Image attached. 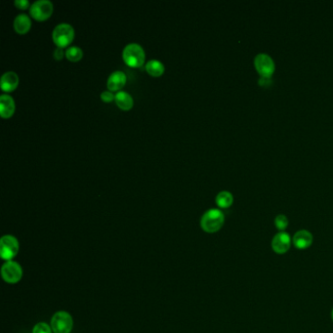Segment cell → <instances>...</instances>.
<instances>
[{"instance_id": "7402d4cb", "label": "cell", "mask_w": 333, "mask_h": 333, "mask_svg": "<svg viewBox=\"0 0 333 333\" xmlns=\"http://www.w3.org/2000/svg\"><path fill=\"white\" fill-rule=\"evenodd\" d=\"M14 4L20 9H25L30 6V1L29 0H15Z\"/></svg>"}, {"instance_id": "44dd1931", "label": "cell", "mask_w": 333, "mask_h": 333, "mask_svg": "<svg viewBox=\"0 0 333 333\" xmlns=\"http://www.w3.org/2000/svg\"><path fill=\"white\" fill-rule=\"evenodd\" d=\"M101 99L103 100L104 102L109 103V102H112L115 100V95L111 90H107L101 94Z\"/></svg>"}, {"instance_id": "2e32d148", "label": "cell", "mask_w": 333, "mask_h": 333, "mask_svg": "<svg viewBox=\"0 0 333 333\" xmlns=\"http://www.w3.org/2000/svg\"><path fill=\"white\" fill-rule=\"evenodd\" d=\"M164 65L160 60L152 59L146 64V70L152 76H160L164 72Z\"/></svg>"}, {"instance_id": "9c48e42d", "label": "cell", "mask_w": 333, "mask_h": 333, "mask_svg": "<svg viewBox=\"0 0 333 333\" xmlns=\"http://www.w3.org/2000/svg\"><path fill=\"white\" fill-rule=\"evenodd\" d=\"M292 244V239L286 232H279L275 235L272 240V249L276 254H286L290 249Z\"/></svg>"}, {"instance_id": "603a6c76", "label": "cell", "mask_w": 333, "mask_h": 333, "mask_svg": "<svg viewBox=\"0 0 333 333\" xmlns=\"http://www.w3.org/2000/svg\"><path fill=\"white\" fill-rule=\"evenodd\" d=\"M64 49L62 48V47H57L56 49H55V51H54V57H55V59H57V60H61V59H63V57H64Z\"/></svg>"}, {"instance_id": "8fae6325", "label": "cell", "mask_w": 333, "mask_h": 333, "mask_svg": "<svg viewBox=\"0 0 333 333\" xmlns=\"http://www.w3.org/2000/svg\"><path fill=\"white\" fill-rule=\"evenodd\" d=\"M126 83V75L121 70H115L112 72L107 81V86L111 91L121 89Z\"/></svg>"}, {"instance_id": "277c9868", "label": "cell", "mask_w": 333, "mask_h": 333, "mask_svg": "<svg viewBox=\"0 0 333 333\" xmlns=\"http://www.w3.org/2000/svg\"><path fill=\"white\" fill-rule=\"evenodd\" d=\"M51 327L54 333H70L73 327V320L68 312H57L51 320Z\"/></svg>"}, {"instance_id": "ba28073f", "label": "cell", "mask_w": 333, "mask_h": 333, "mask_svg": "<svg viewBox=\"0 0 333 333\" xmlns=\"http://www.w3.org/2000/svg\"><path fill=\"white\" fill-rule=\"evenodd\" d=\"M254 66L261 78H271L276 69L273 59L264 53L258 54L255 57Z\"/></svg>"}, {"instance_id": "7a4b0ae2", "label": "cell", "mask_w": 333, "mask_h": 333, "mask_svg": "<svg viewBox=\"0 0 333 333\" xmlns=\"http://www.w3.org/2000/svg\"><path fill=\"white\" fill-rule=\"evenodd\" d=\"M124 62L130 67H140L145 62V51L138 43L132 42L127 44L122 51Z\"/></svg>"}, {"instance_id": "9a60e30c", "label": "cell", "mask_w": 333, "mask_h": 333, "mask_svg": "<svg viewBox=\"0 0 333 333\" xmlns=\"http://www.w3.org/2000/svg\"><path fill=\"white\" fill-rule=\"evenodd\" d=\"M115 100L116 105L123 111H129L134 105L132 96L126 91H122V90L115 94Z\"/></svg>"}, {"instance_id": "6da1fadb", "label": "cell", "mask_w": 333, "mask_h": 333, "mask_svg": "<svg viewBox=\"0 0 333 333\" xmlns=\"http://www.w3.org/2000/svg\"><path fill=\"white\" fill-rule=\"evenodd\" d=\"M224 222V213L220 209L211 208L207 210L200 219V227L208 234H214L223 227Z\"/></svg>"}, {"instance_id": "5b68a950", "label": "cell", "mask_w": 333, "mask_h": 333, "mask_svg": "<svg viewBox=\"0 0 333 333\" xmlns=\"http://www.w3.org/2000/svg\"><path fill=\"white\" fill-rule=\"evenodd\" d=\"M20 249L18 240L11 235L3 236L0 240V256L5 261H12Z\"/></svg>"}, {"instance_id": "8992f818", "label": "cell", "mask_w": 333, "mask_h": 333, "mask_svg": "<svg viewBox=\"0 0 333 333\" xmlns=\"http://www.w3.org/2000/svg\"><path fill=\"white\" fill-rule=\"evenodd\" d=\"M1 276L7 284H17L23 277V268L13 260L6 261L1 268Z\"/></svg>"}, {"instance_id": "e0dca14e", "label": "cell", "mask_w": 333, "mask_h": 333, "mask_svg": "<svg viewBox=\"0 0 333 333\" xmlns=\"http://www.w3.org/2000/svg\"><path fill=\"white\" fill-rule=\"evenodd\" d=\"M234 202V197L230 192L222 191L216 196V203L221 208H228Z\"/></svg>"}, {"instance_id": "ffe728a7", "label": "cell", "mask_w": 333, "mask_h": 333, "mask_svg": "<svg viewBox=\"0 0 333 333\" xmlns=\"http://www.w3.org/2000/svg\"><path fill=\"white\" fill-rule=\"evenodd\" d=\"M52 327L47 324L46 322H38L36 323L33 329V333H52Z\"/></svg>"}, {"instance_id": "4fadbf2b", "label": "cell", "mask_w": 333, "mask_h": 333, "mask_svg": "<svg viewBox=\"0 0 333 333\" xmlns=\"http://www.w3.org/2000/svg\"><path fill=\"white\" fill-rule=\"evenodd\" d=\"M19 84V76L15 71H6L1 76V89L5 92H10L17 88Z\"/></svg>"}, {"instance_id": "cb8c5ba5", "label": "cell", "mask_w": 333, "mask_h": 333, "mask_svg": "<svg viewBox=\"0 0 333 333\" xmlns=\"http://www.w3.org/2000/svg\"><path fill=\"white\" fill-rule=\"evenodd\" d=\"M271 83H272L271 78H261V79L259 80V84H260L261 86H270Z\"/></svg>"}, {"instance_id": "3957f363", "label": "cell", "mask_w": 333, "mask_h": 333, "mask_svg": "<svg viewBox=\"0 0 333 333\" xmlns=\"http://www.w3.org/2000/svg\"><path fill=\"white\" fill-rule=\"evenodd\" d=\"M74 37V30L69 23H61L57 24L52 33L53 41L58 47L68 46Z\"/></svg>"}, {"instance_id": "d4e9b609", "label": "cell", "mask_w": 333, "mask_h": 333, "mask_svg": "<svg viewBox=\"0 0 333 333\" xmlns=\"http://www.w3.org/2000/svg\"><path fill=\"white\" fill-rule=\"evenodd\" d=\"M331 319H332V322H333V309L332 311H331Z\"/></svg>"}, {"instance_id": "ac0fdd59", "label": "cell", "mask_w": 333, "mask_h": 333, "mask_svg": "<svg viewBox=\"0 0 333 333\" xmlns=\"http://www.w3.org/2000/svg\"><path fill=\"white\" fill-rule=\"evenodd\" d=\"M66 56L71 62H78L83 56V52H82L81 47L73 45V46H69L67 48Z\"/></svg>"}, {"instance_id": "30bf717a", "label": "cell", "mask_w": 333, "mask_h": 333, "mask_svg": "<svg viewBox=\"0 0 333 333\" xmlns=\"http://www.w3.org/2000/svg\"><path fill=\"white\" fill-rule=\"evenodd\" d=\"M313 243V236L309 230H300L296 232L292 239V244L300 250L309 248Z\"/></svg>"}, {"instance_id": "5bb4252c", "label": "cell", "mask_w": 333, "mask_h": 333, "mask_svg": "<svg viewBox=\"0 0 333 333\" xmlns=\"http://www.w3.org/2000/svg\"><path fill=\"white\" fill-rule=\"evenodd\" d=\"M32 27L31 18L27 14H19L14 19V29L18 34H27Z\"/></svg>"}, {"instance_id": "52a82bcc", "label": "cell", "mask_w": 333, "mask_h": 333, "mask_svg": "<svg viewBox=\"0 0 333 333\" xmlns=\"http://www.w3.org/2000/svg\"><path fill=\"white\" fill-rule=\"evenodd\" d=\"M53 9V3L50 0H36L31 5L30 13L35 20L44 21L52 15Z\"/></svg>"}, {"instance_id": "d6986e66", "label": "cell", "mask_w": 333, "mask_h": 333, "mask_svg": "<svg viewBox=\"0 0 333 333\" xmlns=\"http://www.w3.org/2000/svg\"><path fill=\"white\" fill-rule=\"evenodd\" d=\"M275 226L276 229L280 232H284L288 226V219L286 215H277L275 219Z\"/></svg>"}, {"instance_id": "7c38bea8", "label": "cell", "mask_w": 333, "mask_h": 333, "mask_svg": "<svg viewBox=\"0 0 333 333\" xmlns=\"http://www.w3.org/2000/svg\"><path fill=\"white\" fill-rule=\"evenodd\" d=\"M15 101L10 95L2 94L0 96V115L3 118H9L15 112Z\"/></svg>"}]
</instances>
